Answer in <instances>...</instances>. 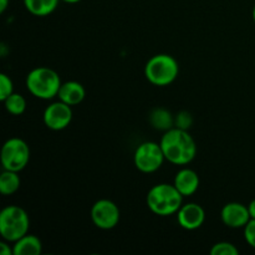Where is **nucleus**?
Here are the masks:
<instances>
[{"instance_id":"nucleus-1","label":"nucleus","mask_w":255,"mask_h":255,"mask_svg":"<svg viewBox=\"0 0 255 255\" xmlns=\"http://www.w3.org/2000/svg\"><path fill=\"white\" fill-rule=\"evenodd\" d=\"M159 144L167 161L177 166L191 163L196 157V142L187 129L172 127L164 132Z\"/></svg>"},{"instance_id":"nucleus-2","label":"nucleus","mask_w":255,"mask_h":255,"mask_svg":"<svg viewBox=\"0 0 255 255\" xmlns=\"http://www.w3.org/2000/svg\"><path fill=\"white\" fill-rule=\"evenodd\" d=\"M147 206L152 213L167 217L176 214L183 206V196L174 184H156L147 193Z\"/></svg>"},{"instance_id":"nucleus-3","label":"nucleus","mask_w":255,"mask_h":255,"mask_svg":"<svg viewBox=\"0 0 255 255\" xmlns=\"http://www.w3.org/2000/svg\"><path fill=\"white\" fill-rule=\"evenodd\" d=\"M61 85L59 74L49 67H36L26 77V87L30 94L41 100H50L57 96Z\"/></svg>"},{"instance_id":"nucleus-4","label":"nucleus","mask_w":255,"mask_h":255,"mask_svg":"<svg viewBox=\"0 0 255 255\" xmlns=\"http://www.w3.org/2000/svg\"><path fill=\"white\" fill-rule=\"evenodd\" d=\"M30 219L26 212L17 206L5 207L0 213V234L9 243H15L27 234Z\"/></svg>"},{"instance_id":"nucleus-5","label":"nucleus","mask_w":255,"mask_h":255,"mask_svg":"<svg viewBox=\"0 0 255 255\" xmlns=\"http://www.w3.org/2000/svg\"><path fill=\"white\" fill-rule=\"evenodd\" d=\"M179 66L173 56L167 54L154 55L144 66V76L156 86H167L177 79Z\"/></svg>"},{"instance_id":"nucleus-6","label":"nucleus","mask_w":255,"mask_h":255,"mask_svg":"<svg viewBox=\"0 0 255 255\" xmlns=\"http://www.w3.org/2000/svg\"><path fill=\"white\" fill-rule=\"evenodd\" d=\"M30 159V148L26 142L17 137L9 138L1 148L2 168L20 172L27 166Z\"/></svg>"},{"instance_id":"nucleus-7","label":"nucleus","mask_w":255,"mask_h":255,"mask_svg":"<svg viewBox=\"0 0 255 255\" xmlns=\"http://www.w3.org/2000/svg\"><path fill=\"white\" fill-rule=\"evenodd\" d=\"M164 157L163 151L159 143L156 142H144L137 147L134 152V166L138 171L143 173H153L161 168L163 164Z\"/></svg>"},{"instance_id":"nucleus-8","label":"nucleus","mask_w":255,"mask_h":255,"mask_svg":"<svg viewBox=\"0 0 255 255\" xmlns=\"http://www.w3.org/2000/svg\"><path fill=\"white\" fill-rule=\"evenodd\" d=\"M91 218L97 228L109 231L119 224L120 209L110 199H100L92 206Z\"/></svg>"},{"instance_id":"nucleus-9","label":"nucleus","mask_w":255,"mask_h":255,"mask_svg":"<svg viewBox=\"0 0 255 255\" xmlns=\"http://www.w3.org/2000/svg\"><path fill=\"white\" fill-rule=\"evenodd\" d=\"M72 120L71 106L65 102H54L44 111V124L54 131L66 128Z\"/></svg>"},{"instance_id":"nucleus-10","label":"nucleus","mask_w":255,"mask_h":255,"mask_svg":"<svg viewBox=\"0 0 255 255\" xmlns=\"http://www.w3.org/2000/svg\"><path fill=\"white\" fill-rule=\"evenodd\" d=\"M179 226L187 231H196L203 226L206 221V212L199 204L187 203L177 212Z\"/></svg>"},{"instance_id":"nucleus-11","label":"nucleus","mask_w":255,"mask_h":255,"mask_svg":"<svg viewBox=\"0 0 255 255\" xmlns=\"http://www.w3.org/2000/svg\"><path fill=\"white\" fill-rule=\"evenodd\" d=\"M222 221L229 228H244L251 221L248 207L242 203H228L222 209Z\"/></svg>"},{"instance_id":"nucleus-12","label":"nucleus","mask_w":255,"mask_h":255,"mask_svg":"<svg viewBox=\"0 0 255 255\" xmlns=\"http://www.w3.org/2000/svg\"><path fill=\"white\" fill-rule=\"evenodd\" d=\"M174 186L183 197H189L197 192L199 187V177L193 169L183 168L174 177Z\"/></svg>"},{"instance_id":"nucleus-13","label":"nucleus","mask_w":255,"mask_h":255,"mask_svg":"<svg viewBox=\"0 0 255 255\" xmlns=\"http://www.w3.org/2000/svg\"><path fill=\"white\" fill-rule=\"evenodd\" d=\"M85 96H86V91H85L84 86L77 81H67L62 84L59 90V94H57L60 101L65 102L70 106H76V105L81 104Z\"/></svg>"},{"instance_id":"nucleus-14","label":"nucleus","mask_w":255,"mask_h":255,"mask_svg":"<svg viewBox=\"0 0 255 255\" xmlns=\"http://www.w3.org/2000/svg\"><path fill=\"white\" fill-rule=\"evenodd\" d=\"M42 251V243L36 236L25 234L12 246L14 255H39Z\"/></svg>"},{"instance_id":"nucleus-15","label":"nucleus","mask_w":255,"mask_h":255,"mask_svg":"<svg viewBox=\"0 0 255 255\" xmlns=\"http://www.w3.org/2000/svg\"><path fill=\"white\" fill-rule=\"evenodd\" d=\"M60 0H24V5L30 14L35 16H46L54 12Z\"/></svg>"},{"instance_id":"nucleus-16","label":"nucleus","mask_w":255,"mask_h":255,"mask_svg":"<svg viewBox=\"0 0 255 255\" xmlns=\"http://www.w3.org/2000/svg\"><path fill=\"white\" fill-rule=\"evenodd\" d=\"M149 122L156 129L166 132L174 126V117L166 109H156L149 116Z\"/></svg>"},{"instance_id":"nucleus-17","label":"nucleus","mask_w":255,"mask_h":255,"mask_svg":"<svg viewBox=\"0 0 255 255\" xmlns=\"http://www.w3.org/2000/svg\"><path fill=\"white\" fill-rule=\"evenodd\" d=\"M20 177L17 172L4 169L0 176V192L4 196L14 194L20 188Z\"/></svg>"},{"instance_id":"nucleus-18","label":"nucleus","mask_w":255,"mask_h":255,"mask_svg":"<svg viewBox=\"0 0 255 255\" xmlns=\"http://www.w3.org/2000/svg\"><path fill=\"white\" fill-rule=\"evenodd\" d=\"M4 104L6 111L11 115H16V116L24 114L26 110V100L21 95L15 94V92H12L7 99L4 100Z\"/></svg>"},{"instance_id":"nucleus-19","label":"nucleus","mask_w":255,"mask_h":255,"mask_svg":"<svg viewBox=\"0 0 255 255\" xmlns=\"http://www.w3.org/2000/svg\"><path fill=\"white\" fill-rule=\"evenodd\" d=\"M212 255H238L239 251L234 244L228 243V242H221L212 247Z\"/></svg>"},{"instance_id":"nucleus-20","label":"nucleus","mask_w":255,"mask_h":255,"mask_svg":"<svg viewBox=\"0 0 255 255\" xmlns=\"http://www.w3.org/2000/svg\"><path fill=\"white\" fill-rule=\"evenodd\" d=\"M12 92H14V86L11 79L6 74H1L0 75V100L4 101Z\"/></svg>"},{"instance_id":"nucleus-21","label":"nucleus","mask_w":255,"mask_h":255,"mask_svg":"<svg viewBox=\"0 0 255 255\" xmlns=\"http://www.w3.org/2000/svg\"><path fill=\"white\" fill-rule=\"evenodd\" d=\"M192 122H193V120H192V116L189 112L182 111L174 117V126L178 127V128L188 129L191 127Z\"/></svg>"},{"instance_id":"nucleus-22","label":"nucleus","mask_w":255,"mask_h":255,"mask_svg":"<svg viewBox=\"0 0 255 255\" xmlns=\"http://www.w3.org/2000/svg\"><path fill=\"white\" fill-rule=\"evenodd\" d=\"M244 238L247 243L255 249V219H251L244 227Z\"/></svg>"},{"instance_id":"nucleus-23","label":"nucleus","mask_w":255,"mask_h":255,"mask_svg":"<svg viewBox=\"0 0 255 255\" xmlns=\"http://www.w3.org/2000/svg\"><path fill=\"white\" fill-rule=\"evenodd\" d=\"M0 254H1V255H11V254H14V252H12V249L10 248L9 244L5 243V242H1V243H0Z\"/></svg>"},{"instance_id":"nucleus-24","label":"nucleus","mask_w":255,"mask_h":255,"mask_svg":"<svg viewBox=\"0 0 255 255\" xmlns=\"http://www.w3.org/2000/svg\"><path fill=\"white\" fill-rule=\"evenodd\" d=\"M248 209H249V213H251V218L255 219V199L249 203Z\"/></svg>"},{"instance_id":"nucleus-25","label":"nucleus","mask_w":255,"mask_h":255,"mask_svg":"<svg viewBox=\"0 0 255 255\" xmlns=\"http://www.w3.org/2000/svg\"><path fill=\"white\" fill-rule=\"evenodd\" d=\"M9 0H0V12H4L7 9Z\"/></svg>"},{"instance_id":"nucleus-26","label":"nucleus","mask_w":255,"mask_h":255,"mask_svg":"<svg viewBox=\"0 0 255 255\" xmlns=\"http://www.w3.org/2000/svg\"><path fill=\"white\" fill-rule=\"evenodd\" d=\"M61 1L67 2V4H76V2L81 1V0H61Z\"/></svg>"},{"instance_id":"nucleus-27","label":"nucleus","mask_w":255,"mask_h":255,"mask_svg":"<svg viewBox=\"0 0 255 255\" xmlns=\"http://www.w3.org/2000/svg\"><path fill=\"white\" fill-rule=\"evenodd\" d=\"M253 19H254V21H255V5H254V9H253Z\"/></svg>"}]
</instances>
